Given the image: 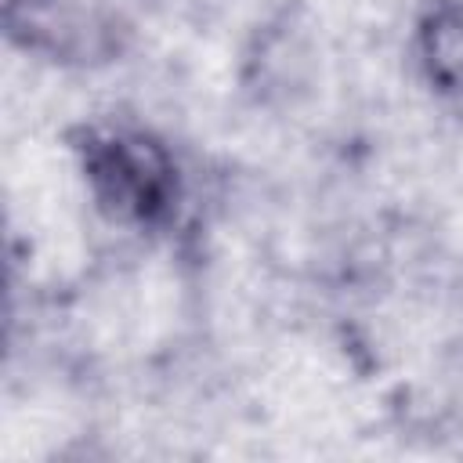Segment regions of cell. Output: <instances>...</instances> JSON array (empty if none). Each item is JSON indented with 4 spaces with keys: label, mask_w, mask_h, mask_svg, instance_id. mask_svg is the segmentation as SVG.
Returning a JSON list of instances; mask_svg holds the SVG:
<instances>
[{
    "label": "cell",
    "mask_w": 463,
    "mask_h": 463,
    "mask_svg": "<svg viewBox=\"0 0 463 463\" xmlns=\"http://www.w3.org/2000/svg\"><path fill=\"white\" fill-rule=\"evenodd\" d=\"M94 199L119 221H159L177 199V170L159 141L141 130H98L83 145Z\"/></svg>",
    "instance_id": "obj_1"
},
{
    "label": "cell",
    "mask_w": 463,
    "mask_h": 463,
    "mask_svg": "<svg viewBox=\"0 0 463 463\" xmlns=\"http://www.w3.org/2000/svg\"><path fill=\"white\" fill-rule=\"evenodd\" d=\"M420 65L441 94L463 98V4H441L420 22Z\"/></svg>",
    "instance_id": "obj_2"
}]
</instances>
